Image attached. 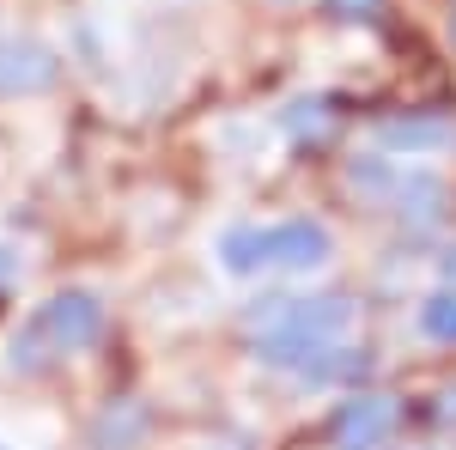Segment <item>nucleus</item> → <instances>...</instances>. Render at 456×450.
<instances>
[{
  "mask_svg": "<svg viewBox=\"0 0 456 450\" xmlns=\"http://www.w3.org/2000/svg\"><path fill=\"white\" fill-rule=\"evenodd\" d=\"M353 329V305L341 292H274V299H256L244 311V335L256 341V359H281L298 347H322L341 341Z\"/></svg>",
  "mask_w": 456,
  "mask_h": 450,
  "instance_id": "nucleus-1",
  "label": "nucleus"
},
{
  "mask_svg": "<svg viewBox=\"0 0 456 450\" xmlns=\"http://www.w3.org/2000/svg\"><path fill=\"white\" fill-rule=\"evenodd\" d=\"M335 256L322 219H274V225H232L219 238V262L232 274H311Z\"/></svg>",
  "mask_w": 456,
  "mask_h": 450,
  "instance_id": "nucleus-2",
  "label": "nucleus"
},
{
  "mask_svg": "<svg viewBox=\"0 0 456 450\" xmlns=\"http://www.w3.org/2000/svg\"><path fill=\"white\" fill-rule=\"evenodd\" d=\"M104 335V299L98 292H55L49 305H37L25 335L12 341V365L25 372H43L49 359H68V353H86V347Z\"/></svg>",
  "mask_w": 456,
  "mask_h": 450,
  "instance_id": "nucleus-3",
  "label": "nucleus"
},
{
  "mask_svg": "<svg viewBox=\"0 0 456 450\" xmlns=\"http://www.w3.org/2000/svg\"><path fill=\"white\" fill-rule=\"evenodd\" d=\"M353 189H365V195H378V208H389L395 219H408V225H438L444 208H451V189H444V176L420 171V165H365V171H353Z\"/></svg>",
  "mask_w": 456,
  "mask_h": 450,
  "instance_id": "nucleus-4",
  "label": "nucleus"
},
{
  "mask_svg": "<svg viewBox=\"0 0 456 450\" xmlns=\"http://www.w3.org/2000/svg\"><path fill=\"white\" fill-rule=\"evenodd\" d=\"M395 396H378V389H359L347 396L335 414H329V445L335 450H384L389 432H395Z\"/></svg>",
  "mask_w": 456,
  "mask_h": 450,
  "instance_id": "nucleus-5",
  "label": "nucleus"
},
{
  "mask_svg": "<svg viewBox=\"0 0 456 450\" xmlns=\"http://www.w3.org/2000/svg\"><path fill=\"white\" fill-rule=\"evenodd\" d=\"M61 79V61L49 43H0V98H31V92H49Z\"/></svg>",
  "mask_w": 456,
  "mask_h": 450,
  "instance_id": "nucleus-6",
  "label": "nucleus"
},
{
  "mask_svg": "<svg viewBox=\"0 0 456 450\" xmlns=\"http://www.w3.org/2000/svg\"><path fill=\"white\" fill-rule=\"evenodd\" d=\"M378 135H384V146H402L414 159L426 146H451L456 128L451 122H432V116H389V122H378Z\"/></svg>",
  "mask_w": 456,
  "mask_h": 450,
  "instance_id": "nucleus-7",
  "label": "nucleus"
},
{
  "mask_svg": "<svg viewBox=\"0 0 456 450\" xmlns=\"http://www.w3.org/2000/svg\"><path fill=\"white\" fill-rule=\"evenodd\" d=\"M420 329L432 335V341H451L456 347V286L432 292V299L420 305Z\"/></svg>",
  "mask_w": 456,
  "mask_h": 450,
  "instance_id": "nucleus-8",
  "label": "nucleus"
},
{
  "mask_svg": "<svg viewBox=\"0 0 456 450\" xmlns=\"http://www.w3.org/2000/svg\"><path fill=\"white\" fill-rule=\"evenodd\" d=\"M444 286H456V243L444 250Z\"/></svg>",
  "mask_w": 456,
  "mask_h": 450,
  "instance_id": "nucleus-9",
  "label": "nucleus"
},
{
  "mask_svg": "<svg viewBox=\"0 0 456 450\" xmlns=\"http://www.w3.org/2000/svg\"><path fill=\"white\" fill-rule=\"evenodd\" d=\"M451 31H456V12H451Z\"/></svg>",
  "mask_w": 456,
  "mask_h": 450,
  "instance_id": "nucleus-10",
  "label": "nucleus"
}]
</instances>
